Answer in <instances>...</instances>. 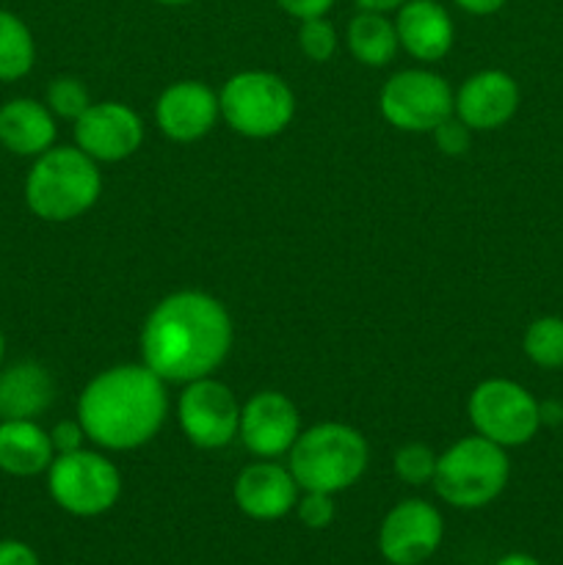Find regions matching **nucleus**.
I'll use <instances>...</instances> for the list:
<instances>
[{"instance_id": "f257e3e1", "label": "nucleus", "mask_w": 563, "mask_h": 565, "mask_svg": "<svg viewBox=\"0 0 563 565\" xmlns=\"http://www.w3.org/2000/svg\"><path fill=\"white\" fill-rule=\"evenodd\" d=\"M235 342L230 312L202 290H177L160 298L141 329V362L166 384H191L215 375Z\"/></svg>"}, {"instance_id": "f03ea898", "label": "nucleus", "mask_w": 563, "mask_h": 565, "mask_svg": "<svg viewBox=\"0 0 563 565\" xmlns=\"http://www.w3.org/2000/svg\"><path fill=\"white\" fill-rule=\"evenodd\" d=\"M77 423L105 452L149 445L169 417V392L147 364H114L94 375L77 397Z\"/></svg>"}, {"instance_id": "7ed1b4c3", "label": "nucleus", "mask_w": 563, "mask_h": 565, "mask_svg": "<svg viewBox=\"0 0 563 565\" xmlns=\"http://www.w3.org/2000/svg\"><path fill=\"white\" fill-rule=\"evenodd\" d=\"M103 196V171L75 143H55L33 158L25 177V204L39 221L70 224Z\"/></svg>"}, {"instance_id": "20e7f679", "label": "nucleus", "mask_w": 563, "mask_h": 565, "mask_svg": "<svg viewBox=\"0 0 563 565\" xmlns=\"http://www.w3.org/2000/svg\"><path fill=\"white\" fill-rule=\"evenodd\" d=\"M370 445L357 428L346 423H318L301 430L287 452V469L301 491L340 494L364 478Z\"/></svg>"}, {"instance_id": "39448f33", "label": "nucleus", "mask_w": 563, "mask_h": 565, "mask_svg": "<svg viewBox=\"0 0 563 565\" xmlns=\"http://www.w3.org/2000/svg\"><path fill=\"white\" fill-rule=\"evenodd\" d=\"M511 478V458L506 447L484 439L464 436L456 445L439 452L434 475V489L442 502L458 511H478L491 505L506 491Z\"/></svg>"}, {"instance_id": "423d86ee", "label": "nucleus", "mask_w": 563, "mask_h": 565, "mask_svg": "<svg viewBox=\"0 0 563 565\" xmlns=\"http://www.w3.org/2000/svg\"><path fill=\"white\" fill-rule=\"evenodd\" d=\"M221 119L243 138L265 141L290 127L296 94L276 72L246 70L232 75L219 92Z\"/></svg>"}, {"instance_id": "0eeeda50", "label": "nucleus", "mask_w": 563, "mask_h": 565, "mask_svg": "<svg viewBox=\"0 0 563 565\" xmlns=\"http://www.w3.org/2000/svg\"><path fill=\"white\" fill-rule=\"evenodd\" d=\"M44 475H47L50 500L70 516H103L121 497L119 467L108 456L86 447L55 456Z\"/></svg>"}, {"instance_id": "6e6552de", "label": "nucleus", "mask_w": 563, "mask_h": 565, "mask_svg": "<svg viewBox=\"0 0 563 565\" xmlns=\"http://www.w3.org/2000/svg\"><path fill=\"white\" fill-rule=\"evenodd\" d=\"M475 434L500 447H522L541 430L539 401L511 379H486L467 401Z\"/></svg>"}, {"instance_id": "1a4fd4ad", "label": "nucleus", "mask_w": 563, "mask_h": 565, "mask_svg": "<svg viewBox=\"0 0 563 565\" xmlns=\"http://www.w3.org/2000/svg\"><path fill=\"white\" fill-rule=\"evenodd\" d=\"M456 92L431 70H401L381 86L379 110L401 132H434L453 116Z\"/></svg>"}, {"instance_id": "9d476101", "label": "nucleus", "mask_w": 563, "mask_h": 565, "mask_svg": "<svg viewBox=\"0 0 563 565\" xmlns=\"http://www.w3.org/2000/svg\"><path fill=\"white\" fill-rule=\"evenodd\" d=\"M241 403L215 375L191 381L177 397V423L196 450H224L241 430Z\"/></svg>"}, {"instance_id": "9b49d317", "label": "nucleus", "mask_w": 563, "mask_h": 565, "mask_svg": "<svg viewBox=\"0 0 563 565\" xmlns=\"http://www.w3.org/2000/svg\"><path fill=\"white\" fill-rule=\"evenodd\" d=\"M445 519L431 502L401 500L379 527V552L390 565H423L439 552Z\"/></svg>"}, {"instance_id": "f8f14e48", "label": "nucleus", "mask_w": 563, "mask_h": 565, "mask_svg": "<svg viewBox=\"0 0 563 565\" xmlns=\"http://www.w3.org/2000/svg\"><path fill=\"white\" fill-rule=\"evenodd\" d=\"M144 119L136 108L116 99L92 103L72 121L75 147L97 163H121L144 143Z\"/></svg>"}, {"instance_id": "ddd939ff", "label": "nucleus", "mask_w": 563, "mask_h": 565, "mask_svg": "<svg viewBox=\"0 0 563 565\" xmlns=\"http://www.w3.org/2000/svg\"><path fill=\"white\" fill-rule=\"evenodd\" d=\"M298 436H301V414L287 395L263 390L243 403L237 439L254 458L287 456Z\"/></svg>"}, {"instance_id": "4468645a", "label": "nucleus", "mask_w": 563, "mask_h": 565, "mask_svg": "<svg viewBox=\"0 0 563 565\" xmlns=\"http://www.w3.org/2000/svg\"><path fill=\"white\" fill-rule=\"evenodd\" d=\"M232 497L243 516L254 522H279L287 513L296 511L301 486L296 483L290 469L282 467L276 458H257L241 469L232 486Z\"/></svg>"}, {"instance_id": "2eb2a0df", "label": "nucleus", "mask_w": 563, "mask_h": 565, "mask_svg": "<svg viewBox=\"0 0 563 565\" xmlns=\"http://www.w3.org/2000/svg\"><path fill=\"white\" fill-rule=\"evenodd\" d=\"M221 119L219 94L202 81H177L155 103V125L169 141L193 143Z\"/></svg>"}, {"instance_id": "dca6fc26", "label": "nucleus", "mask_w": 563, "mask_h": 565, "mask_svg": "<svg viewBox=\"0 0 563 565\" xmlns=\"http://www.w3.org/2000/svg\"><path fill=\"white\" fill-rule=\"evenodd\" d=\"M519 83L502 70H484L458 86L453 114L472 132H491L506 127L519 110Z\"/></svg>"}, {"instance_id": "f3484780", "label": "nucleus", "mask_w": 563, "mask_h": 565, "mask_svg": "<svg viewBox=\"0 0 563 565\" xmlns=\"http://www.w3.org/2000/svg\"><path fill=\"white\" fill-rule=\"evenodd\" d=\"M395 31L401 47L423 64L442 61L456 42V22L439 0H406L395 11Z\"/></svg>"}, {"instance_id": "a211bd4d", "label": "nucleus", "mask_w": 563, "mask_h": 565, "mask_svg": "<svg viewBox=\"0 0 563 565\" xmlns=\"http://www.w3.org/2000/svg\"><path fill=\"white\" fill-rule=\"evenodd\" d=\"M59 119L33 97H11L0 105V147L17 158H39L55 147Z\"/></svg>"}, {"instance_id": "6ab92c4d", "label": "nucleus", "mask_w": 563, "mask_h": 565, "mask_svg": "<svg viewBox=\"0 0 563 565\" xmlns=\"http://www.w3.org/2000/svg\"><path fill=\"white\" fill-rule=\"evenodd\" d=\"M55 401V379L42 362L20 359L0 367V419H39Z\"/></svg>"}, {"instance_id": "aec40b11", "label": "nucleus", "mask_w": 563, "mask_h": 565, "mask_svg": "<svg viewBox=\"0 0 563 565\" xmlns=\"http://www.w3.org/2000/svg\"><path fill=\"white\" fill-rule=\"evenodd\" d=\"M50 430L39 419H0V472L11 478H36L53 463Z\"/></svg>"}, {"instance_id": "412c9836", "label": "nucleus", "mask_w": 563, "mask_h": 565, "mask_svg": "<svg viewBox=\"0 0 563 565\" xmlns=\"http://www.w3.org/2000/svg\"><path fill=\"white\" fill-rule=\"evenodd\" d=\"M346 44L353 61H359L362 66H373V70H381V66L390 64L397 55V50H401L395 20H390V14L362 9L348 22Z\"/></svg>"}, {"instance_id": "4be33fe9", "label": "nucleus", "mask_w": 563, "mask_h": 565, "mask_svg": "<svg viewBox=\"0 0 563 565\" xmlns=\"http://www.w3.org/2000/svg\"><path fill=\"white\" fill-rule=\"evenodd\" d=\"M36 64V39L28 22L9 9H0V83H17L31 75Z\"/></svg>"}, {"instance_id": "5701e85b", "label": "nucleus", "mask_w": 563, "mask_h": 565, "mask_svg": "<svg viewBox=\"0 0 563 565\" xmlns=\"http://www.w3.org/2000/svg\"><path fill=\"white\" fill-rule=\"evenodd\" d=\"M522 351L535 367L561 370L563 367V318L544 315L533 320L524 331Z\"/></svg>"}, {"instance_id": "b1692460", "label": "nucleus", "mask_w": 563, "mask_h": 565, "mask_svg": "<svg viewBox=\"0 0 563 565\" xmlns=\"http://www.w3.org/2000/svg\"><path fill=\"white\" fill-rule=\"evenodd\" d=\"M44 105H47L55 119L75 121L92 105V97H88V88L81 77L61 75L50 81L47 92H44Z\"/></svg>"}, {"instance_id": "393cba45", "label": "nucleus", "mask_w": 563, "mask_h": 565, "mask_svg": "<svg viewBox=\"0 0 563 565\" xmlns=\"http://www.w3.org/2000/svg\"><path fill=\"white\" fill-rule=\"evenodd\" d=\"M436 461H439V452L434 447L423 445V441H408L395 452L392 467L406 486H425L434 480Z\"/></svg>"}, {"instance_id": "a878e982", "label": "nucleus", "mask_w": 563, "mask_h": 565, "mask_svg": "<svg viewBox=\"0 0 563 565\" xmlns=\"http://www.w3.org/2000/svg\"><path fill=\"white\" fill-rule=\"evenodd\" d=\"M337 44V28L331 25L329 17H312V20L298 22V50L307 55L312 64H326V61L334 58Z\"/></svg>"}, {"instance_id": "bb28decb", "label": "nucleus", "mask_w": 563, "mask_h": 565, "mask_svg": "<svg viewBox=\"0 0 563 565\" xmlns=\"http://www.w3.org/2000/svg\"><path fill=\"white\" fill-rule=\"evenodd\" d=\"M296 516L304 527L309 530H326L337 516L334 494H323V491H301L296 502Z\"/></svg>"}, {"instance_id": "cd10ccee", "label": "nucleus", "mask_w": 563, "mask_h": 565, "mask_svg": "<svg viewBox=\"0 0 563 565\" xmlns=\"http://www.w3.org/2000/svg\"><path fill=\"white\" fill-rule=\"evenodd\" d=\"M431 136H434L436 147H439L445 154H450V158L467 154L469 147H472V130H469V127L464 125L456 114H453L450 119L442 121V125L436 127Z\"/></svg>"}, {"instance_id": "c85d7f7f", "label": "nucleus", "mask_w": 563, "mask_h": 565, "mask_svg": "<svg viewBox=\"0 0 563 565\" xmlns=\"http://www.w3.org/2000/svg\"><path fill=\"white\" fill-rule=\"evenodd\" d=\"M50 441H53L55 456H64V452L83 450L88 436L75 417V419H61V423H55L53 428H50Z\"/></svg>"}, {"instance_id": "c756f323", "label": "nucleus", "mask_w": 563, "mask_h": 565, "mask_svg": "<svg viewBox=\"0 0 563 565\" xmlns=\"http://www.w3.org/2000/svg\"><path fill=\"white\" fill-rule=\"evenodd\" d=\"M285 14L301 20H312V17H326L331 9H334L337 0H274Z\"/></svg>"}, {"instance_id": "7c9ffc66", "label": "nucleus", "mask_w": 563, "mask_h": 565, "mask_svg": "<svg viewBox=\"0 0 563 565\" xmlns=\"http://www.w3.org/2000/svg\"><path fill=\"white\" fill-rule=\"evenodd\" d=\"M0 565H42L36 550L25 541L3 539L0 541Z\"/></svg>"}, {"instance_id": "2f4dec72", "label": "nucleus", "mask_w": 563, "mask_h": 565, "mask_svg": "<svg viewBox=\"0 0 563 565\" xmlns=\"http://www.w3.org/2000/svg\"><path fill=\"white\" fill-rule=\"evenodd\" d=\"M464 14H472V17H491L508 3V0H453Z\"/></svg>"}, {"instance_id": "473e14b6", "label": "nucleus", "mask_w": 563, "mask_h": 565, "mask_svg": "<svg viewBox=\"0 0 563 565\" xmlns=\"http://www.w3.org/2000/svg\"><path fill=\"white\" fill-rule=\"evenodd\" d=\"M541 425H561L563 423V403L561 401H544L539 403Z\"/></svg>"}, {"instance_id": "72a5a7b5", "label": "nucleus", "mask_w": 563, "mask_h": 565, "mask_svg": "<svg viewBox=\"0 0 563 565\" xmlns=\"http://www.w3.org/2000/svg\"><path fill=\"white\" fill-rule=\"evenodd\" d=\"M362 11H379V14H392V11L401 9L406 0H353Z\"/></svg>"}, {"instance_id": "f704fd0d", "label": "nucleus", "mask_w": 563, "mask_h": 565, "mask_svg": "<svg viewBox=\"0 0 563 565\" xmlns=\"http://www.w3.org/2000/svg\"><path fill=\"white\" fill-rule=\"evenodd\" d=\"M495 565H541L533 555H524V552H511V555L500 557Z\"/></svg>"}, {"instance_id": "c9c22d12", "label": "nucleus", "mask_w": 563, "mask_h": 565, "mask_svg": "<svg viewBox=\"0 0 563 565\" xmlns=\"http://www.w3.org/2000/svg\"><path fill=\"white\" fill-rule=\"evenodd\" d=\"M6 364V334H3V329H0V367H3Z\"/></svg>"}, {"instance_id": "e433bc0d", "label": "nucleus", "mask_w": 563, "mask_h": 565, "mask_svg": "<svg viewBox=\"0 0 563 565\" xmlns=\"http://www.w3.org/2000/svg\"><path fill=\"white\" fill-rule=\"evenodd\" d=\"M152 3H160V6H185V3H193V0H152Z\"/></svg>"}]
</instances>
